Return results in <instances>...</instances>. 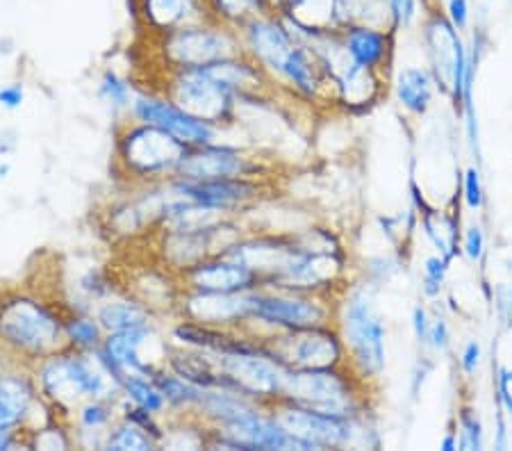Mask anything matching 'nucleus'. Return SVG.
I'll list each match as a JSON object with an SVG mask.
<instances>
[{
    "label": "nucleus",
    "mask_w": 512,
    "mask_h": 451,
    "mask_svg": "<svg viewBox=\"0 0 512 451\" xmlns=\"http://www.w3.org/2000/svg\"><path fill=\"white\" fill-rule=\"evenodd\" d=\"M424 347L433 354H447L453 347V331L449 319L444 315H435L431 319V328H428V338Z\"/></svg>",
    "instance_id": "58836bf2"
},
{
    "label": "nucleus",
    "mask_w": 512,
    "mask_h": 451,
    "mask_svg": "<svg viewBox=\"0 0 512 451\" xmlns=\"http://www.w3.org/2000/svg\"><path fill=\"white\" fill-rule=\"evenodd\" d=\"M435 369V360L433 356H419V360L415 363V367H412V374H410V385H408V392H410V399L412 401H419L421 392H424L428 379H431Z\"/></svg>",
    "instance_id": "79ce46f5"
},
{
    "label": "nucleus",
    "mask_w": 512,
    "mask_h": 451,
    "mask_svg": "<svg viewBox=\"0 0 512 451\" xmlns=\"http://www.w3.org/2000/svg\"><path fill=\"white\" fill-rule=\"evenodd\" d=\"M287 369H324L346 365L344 342L337 326L303 328V331H274L267 338H255Z\"/></svg>",
    "instance_id": "f8f14e48"
},
{
    "label": "nucleus",
    "mask_w": 512,
    "mask_h": 451,
    "mask_svg": "<svg viewBox=\"0 0 512 451\" xmlns=\"http://www.w3.org/2000/svg\"><path fill=\"white\" fill-rule=\"evenodd\" d=\"M64 319L44 301L16 297L0 308V338L30 358L44 360L69 347Z\"/></svg>",
    "instance_id": "0eeeda50"
},
{
    "label": "nucleus",
    "mask_w": 512,
    "mask_h": 451,
    "mask_svg": "<svg viewBox=\"0 0 512 451\" xmlns=\"http://www.w3.org/2000/svg\"><path fill=\"white\" fill-rule=\"evenodd\" d=\"M155 440L151 433L144 431L142 426L132 424L123 420V424L114 426V429L107 433V440H105V449H114V451H128V449H135V451H148L155 447Z\"/></svg>",
    "instance_id": "7c9ffc66"
},
{
    "label": "nucleus",
    "mask_w": 512,
    "mask_h": 451,
    "mask_svg": "<svg viewBox=\"0 0 512 451\" xmlns=\"http://www.w3.org/2000/svg\"><path fill=\"white\" fill-rule=\"evenodd\" d=\"M69 445H71V440L60 429V426H53V429H41L37 433V440H35V447H39V449H66Z\"/></svg>",
    "instance_id": "a18cd8bd"
},
{
    "label": "nucleus",
    "mask_w": 512,
    "mask_h": 451,
    "mask_svg": "<svg viewBox=\"0 0 512 451\" xmlns=\"http://www.w3.org/2000/svg\"><path fill=\"white\" fill-rule=\"evenodd\" d=\"M121 395L126 397L130 404L144 408L153 415H160L162 410L167 408V399H164L160 388L148 374H139V372L123 374Z\"/></svg>",
    "instance_id": "bb28decb"
},
{
    "label": "nucleus",
    "mask_w": 512,
    "mask_h": 451,
    "mask_svg": "<svg viewBox=\"0 0 512 451\" xmlns=\"http://www.w3.org/2000/svg\"><path fill=\"white\" fill-rule=\"evenodd\" d=\"M440 449H444V451L458 449V433H456V431H447V433H444V438L440 440Z\"/></svg>",
    "instance_id": "09e8293b"
},
{
    "label": "nucleus",
    "mask_w": 512,
    "mask_h": 451,
    "mask_svg": "<svg viewBox=\"0 0 512 451\" xmlns=\"http://www.w3.org/2000/svg\"><path fill=\"white\" fill-rule=\"evenodd\" d=\"M421 41L426 46L428 69L437 82V89L447 94L460 114L462 105L474 101V89H467L469 48L462 32L451 26L442 7L431 10L426 3L424 19H421Z\"/></svg>",
    "instance_id": "423d86ee"
},
{
    "label": "nucleus",
    "mask_w": 512,
    "mask_h": 451,
    "mask_svg": "<svg viewBox=\"0 0 512 451\" xmlns=\"http://www.w3.org/2000/svg\"><path fill=\"white\" fill-rule=\"evenodd\" d=\"M394 35L396 32L392 28H378L369 26V23H351V26L342 30V44L346 53L353 57V62L385 76L394 55Z\"/></svg>",
    "instance_id": "6ab92c4d"
},
{
    "label": "nucleus",
    "mask_w": 512,
    "mask_h": 451,
    "mask_svg": "<svg viewBox=\"0 0 512 451\" xmlns=\"http://www.w3.org/2000/svg\"><path fill=\"white\" fill-rule=\"evenodd\" d=\"M228 388L244 392L246 397L264 406L276 404L283 397L285 365L271 356L255 338H237L233 347L214 354Z\"/></svg>",
    "instance_id": "6e6552de"
},
{
    "label": "nucleus",
    "mask_w": 512,
    "mask_h": 451,
    "mask_svg": "<svg viewBox=\"0 0 512 451\" xmlns=\"http://www.w3.org/2000/svg\"><path fill=\"white\" fill-rule=\"evenodd\" d=\"M196 408L205 420L217 424V429H226L230 424L249 420V417L262 413L269 406H264L260 401L246 397L244 392L233 388H210L203 390Z\"/></svg>",
    "instance_id": "4be33fe9"
},
{
    "label": "nucleus",
    "mask_w": 512,
    "mask_h": 451,
    "mask_svg": "<svg viewBox=\"0 0 512 451\" xmlns=\"http://www.w3.org/2000/svg\"><path fill=\"white\" fill-rule=\"evenodd\" d=\"M271 410H274L278 422L285 426L289 436L301 442L303 449L381 447L376 422L371 420V410L355 417H344L305 408L285 399L271 404Z\"/></svg>",
    "instance_id": "20e7f679"
},
{
    "label": "nucleus",
    "mask_w": 512,
    "mask_h": 451,
    "mask_svg": "<svg viewBox=\"0 0 512 451\" xmlns=\"http://www.w3.org/2000/svg\"><path fill=\"white\" fill-rule=\"evenodd\" d=\"M437 82L428 67H406L396 73L394 78V96L396 103L412 117H426L433 108Z\"/></svg>",
    "instance_id": "b1692460"
},
{
    "label": "nucleus",
    "mask_w": 512,
    "mask_h": 451,
    "mask_svg": "<svg viewBox=\"0 0 512 451\" xmlns=\"http://www.w3.org/2000/svg\"><path fill=\"white\" fill-rule=\"evenodd\" d=\"M253 308V290L244 292H196L189 290L180 299V313L189 322L214 326V328H230L244 326L251 322Z\"/></svg>",
    "instance_id": "2eb2a0df"
},
{
    "label": "nucleus",
    "mask_w": 512,
    "mask_h": 451,
    "mask_svg": "<svg viewBox=\"0 0 512 451\" xmlns=\"http://www.w3.org/2000/svg\"><path fill=\"white\" fill-rule=\"evenodd\" d=\"M449 269L451 260L440 256V253L424 258V265H421V292H424L426 299H440L444 285H447Z\"/></svg>",
    "instance_id": "2f4dec72"
},
{
    "label": "nucleus",
    "mask_w": 512,
    "mask_h": 451,
    "mask_svg": "<svg viewBox=\"0 0 512 451\" xmlns=\"http://www.w3.org/2000/svg\"><path fill=\"white\" fill-rule=\"evenodd\" d=\"M205 7H208L212 21L233 30H239L255 16L274 12L269 0H205Z\"/></svg>",
    "instance_id": "a878e982"
},
{
    "label": "nucleus",
    "mask_w": 512,
    "mask_h": 451,
    "mask_svg": "<svg viewBox=\"0 0 512 451\" xmlns=\"http://www.w3.org/2000/svg\"><path fill=\"white\" fill-rule=\"evenodd\" d=\"M151 379L158 385L160 392L167 399V406L178 408H196L198 399L203 395V388L185 381L183 376H178L171 369H153Z\"/></svg>",
    "instance_id": "cd10ccee"
},
{
    "label": "nucleus",
    "mask_w": 512,
    "mask_h": 451,
    "mask_svg": "<svg viewBox=\"0 0 512 451\" xmlns=\"http://www.w3.org/2000/svg\"><path fill=\"white\" fill-rule=\"evenodd\" d=\"M508 417L503 415V410L497 408V422H494V447L497 449H506L510 433H508Z\"/></svg>",
    "instance_id": "de8ad7c7"
},
{
    "label": "nucleus",
    "mask_w": 512,
    "mask_h": 451,
    "mask_svg": "<svg viewBox=\"0 0 512 451\" xmlns=\"http://www.w3.org/2000/svg\"><path fill=\"white\" fill-rule=\"evenodd\" d=\"M415 210L419 217V226L424 231L426 240L433 244L435 253H440L447 260H456L462 256L460 249V237H462V226L460 217L456 212L447 210H435L431 205H426L424 199H419L415 194Z\"/></svg>",
    "instance_id": "5701e85b"
},
{
    "label": "nucleus",
    "mask_w": 512,
    "mask_h": 451,
    "mask_svg": "<svg viewBox=\"0 0 512 451\" xmlns=\"http://www.w3.org/2000/svg\"><path fill=\"white\" fill-rule=\"evenodd\" d=\"M66 342L80 351H96L103 344V326L92 317H71L64 324Z\"/></svg>",
    "instance_id": "c85d7f7f"
},
{
    "label": "nucleus",
    "mask_w": 512,
    "mask_h": 451,
    "mask_svg": "<svg viewBox=\"0 0 512 451\" xmlns=\"http://www.w3.org/2000/svg\"><path fill=\"white\" fill-rule=\"evenodd\" d=\"M178 108L208 123H226L233 117L239 96L224 82L212 78L201 67L180 69L169 82V96Z\"/></svg>",
    "instance_id": "ddd939ff"
},
{
    "label": "nucleus",
    "mask_w": 512,
    "mask_h": 451,
    "mask_svg": "<svg viewBox=\"0 0 512 451\" xmlns=\"http://www.w3.org/2000/svg\"><path fill=\"white\" fill-rule=\"evenodd\" d=\"M187 149L189 146L178 142L167 130L144 121L128 126L119 137V160L123 169L130 176L144 180L176 174Z\"/></svg>",
    "instance_id": "9b49d317"
},
{
    "label": "nucleus",
    "mask_w": 512,
    "mask_h": 451,
    "mask_svg": "<svg viewBox=\"0 0 512 451\" xmlns=\"http://www.w3.org/2000/svg\"><path fill=\"white\" fill-rule=\"evenodd\" d=\"M132 10L155 35L210 19L205 0H132Z\"/></svg>",
    "instance_id": "aec40b11"
},
{
    "label": "nucleus",
    "mask_w": 512,
    "mask_h": 451,
    "mask_svg": "<svg viewBox=\"0 0 512 451\" xmlns=\"http://www.w3.org/2000/svg\"><path fill=\"white\" fill-rule=\"evenodd\" d=\"M494 385V399H497V408L503 410V415L512 422V367L510 365H497L492 376Z\"/></svg>",
    "instance_id": "4c0bfd02"
},
{
    "label": "nucleus",
    "mask_w": 512,
    "mask_h": 451,
    "mask_svg": "<svg viewBox=\"0 0 512 451\" xmlns=\"http://www.w3.org/2000/svg\"><path fill=\"white\" fill-rule=\"evenodd\" d=\"M112 399H87L78 410V424L85 433H110V424L114 420Z\"/></svg>",
    "instance_id": "473e14b6"
},
{
    "label": "nucleus",
    "mask_w": 512,
    "mask_h": 451,
    "mask_svg": "<svg viewBox=\"0 0 512 451\" xmlns=\"http://www.w3.org/2000/svg\"><path fill=\"white\" fill-rule=\"evenodd\" d=\"M460 249L462 256L469 258L472 262H481L487 253V235L483 231L481 224H467L462 228V237H460Z\"/></svg>",
    "instance_id": "e433bc0d"
},
{
    "label": "nucleus",
    "mask_w": 512,
    "mask_h": 451,
    "mask_svg": "<svg viewBox=\"0 0 512 451\" xmlns=\"http://www.w3.org/2000/svg\"><path fill=\"white\" fill-rule=\"evenodd\" d=\"M173 196L180 199L208 205L230 212L242 205L258 201L262 194V185L258 178H217V180H183L173 178L167 185Z\"/></svg>",
    "instance_id": "f3484780"
},
{
    "label": "nucleus",
    "mask_w": 512,
    "mask_h": 451,
    "mask_svg": "<svg viewBox=\"0 0 512 451\" xmlns=\"http://www.w3.org/2000/svg\"><path fill=\"white\" fill-rule=\"evenodd\" d=\"M456 433L458 449H485V424L472 404L458 406Z\"/></svg>",
    "instance_id": "c756f323"
},
{
    "label": "nucleus",
    "mask_w": 512,
    "mask_h": 451,
    "mask_svg": "<svg viewBox=\"0 0 512 451\" xmlns=\"http://www.w3.org/2000/svg\"><path fill=\"white\" fill-rule=\"evenodd\" d=\"M258 162L233 146L208 144L187 149L180 160L176 178L183 180H217V178H258Z\"/></svg>",
    "instance_id": "dca6fc26"
},
{
    "label": "nucleus",
    "mask_w": 512,
    "mask_h": 451,
    "mask_svg": "<svg viewBox=\"0 0 512 451\" xmlns=\"http://www.w3.org/2000/svg\"><path fill=\"white\" fill-rule=\"evenodd\" d=\"M440 7L456 30L467 32L472 26V0H440Z\"/></svg>",
    "instance_id": "a19ab883"
},
{
    "label": "nucleus",
    "mask_w": 512,
    "mask_h": 451,
    "mask_svg": "<svg viewBox=\"0 0 512 451\" xmlns=\"http://www.w3.org/2000/svg\"><path fill=\"white\" fill-rule=\"evenodd\" d=\"M183 283H187V290L196 292H244L262 287L258 274L228 256L196 262L183 272Z\"/></svg>",
    "instance_id": "a211bd4d"
},
{
    "label": "nucleus",
    "mask_w": 512,
    "mask_h": 451,
    "mask_svg": "<svg viewBox=\"0 0 512 451\" xmlns=\"http://www.w3.org/2000/svg\"><path fill=\"white\" fill-rule=\"evenodd\" d=\"M460 196H462V203H465L472 212L483 210V205H485V187H483L481 167H478V164H469V167L462 171Z\"/></svg>",
    "instance_id": "72a5a7b5"
},
{
    "label": "nucleus",
    "mask_w": 512,
    "mask_h": 451,
    "mask_svg": "<svg viewBox=\"0 0 512 451\" xmlns=\"http://www.w3.org/2000/svg\"><path fill=\"white\" fill-rule=\"evenodd\" d=\"M237 32L244 53L292 94L319 101L330 87L315 53L287 28L278 12L255 16Z\"/></svg>",
    "instance_id": "f257e3e1"
},
{
    "label": "nucleus",
    "mask_w": 512,
    "mask_h": 451,
    "mask_svg": "<svg viewBox=\"0 0 512 451\" xmlns=\"http://www.w3.org/2000/svg\"><path fill=\"white\" fill-rule=\"evenodd\" d=\"M96 319L101 322L103 331L117 333L128 331V328L151 326V310L139 301H107L98 306Z\"/></svg>",
    "instance_id": "393cba45"
},
{
    "label": "nucleus",
    "mask_w": 512,
    "mask_h": 451,
    "mask_svg": "<svg viewBox=\"0 0 512 451\" xmlns=\"http://www.w3.org/2000/svg\"><path fill=\"white\" fill-rule=\"evenodd\" d=\"M337 317V297L326 294L255 287L251 322L274 331H303V328L333 326Z\"/></svg>",
    "instance_id": "1a4fd4ad"
},
{
    "label": "nucleus",
    "mask_w": 512,
    "mask_h": 451,
    "mask_svg": "<svg viewBox=\"0 0 512 451\" xmlns=\"http://www.w3.org/2000/svg\"><path fill=\"white\" fill-rule=\"evenodd\" d=\"M285 3H287V0H269L271 10H274V12H278V10H280V7H283Z\"/></svg>",
    "instance_id": "8fccbe9b"
},
{
    "label": "nucleus",
    "mask_w": 512,
    "mask_h": 451,
    "mask_svg": "<svg viewBox=\"0 0 512 451\" xmlns=\"http://www.w3.org/2000/svg\"><path fill=\"white\" fill-rule=\"evenodd\" d=\"M335 326L351 372L369 385L381 379L387 367V324L376 303V285H346L337 297Z\"/></svg>",
    "instance_id": "f03ea898"
},
{
    "label": "nucleus",
    "mask_w": 512,
    "mask_h": 451,
    "mask_svg": "<svg viewBox=\"0 0 512 451\" xmlns=\"http://www.w3.org/2000/svg\"><path fill=\"white\" fill-rule=\"evenodd\" d=\"M39 390L55 406L71 408L82 399H112V392H121V383L96 351L89 356L87 351L66 347L39 360Z\"/></svg>",
    "instance_id": "7ed1b4c3"
},
{
    "label": "nucleus",
    "mask_w": 512,
    "mask_h": 451,
    "mask_svg": "<svg viewBox=\"0 0 512 451\" xmlns=\"http://www.w3.org/2000/svg\"><path fill=\"white\" fill-rule=\"evenodd\" d=\"M160 48L173 71L205 67L244 53L239 32L212 19L160 35Z\"/></svg>",
    "instance_id": "9d476101"
},
{
    "label": "nucleus",
    "mask_w": 512,
    "mask_h": 451,
    "mask_svg": "<svg viewBox=\"0 0 512 451\" xmlns=\"http://www.w3.org/2000/svg\"><path fill=\"white\" fill-rule=\"evenodd\" d=\"M431 310H428L424 303H417L415 308H412V315H410V326H412V333H415V340L424 347L426 338H428V328H431Z\"/></svg>",
    "instance_id": "c03bdc74"
},
{
    "label": "nucleus",
    "mask_w": 512,
    "mask_h": 451,
    "mask_svg": "<svg viewBox=\"0 0 512 451\" xmlns=\"http://www.w3.org/2000/svg\"><path fill=\"white\" fill-rule=\"evenodd\" d=\"M278 14L299 35L340 32L349 26L340 0H287Z\"/></svg>",
    "instance_id": "412c9836"
},
{
    "label": "nucleus",
    "mask_w": 512,
    "mask_h": 451,
    "mask_svg": "<svg viewBox=\"0 0 512 451\" xmlns=\"http://www.w3.org/2000/svg\"><path fill=\"white\" fill-rule=\"evenodd\" d=\"M98 92L105 98L107 103L112 105V108L123 110V108H130L132 105V89L126 80L121 76H117L114 71H105L103 78H101V87H98Z\"/></svg>",
    "instance_id": "f704fd0d"
},
{
    "label": "nucleus",
    "mask_w": 512,
    "mask_h": 451,
    "mask_svg": "<svg viewBox=\"0 0 512 451\" xmlns=\"http://www.w3.org/2000/svg\"><path fill=\"white\" fill-rule=\"evenodd\" d=\"M483 344L478 340H469L465 342V347L460 349V356H458V367L460 372L467 376V379H472V376L481 369L483 365Z\"/></svg>",
    "instance_id": "37998d69"
},
{
    "label": "nucleus",
    "mask_w": 512,
    "mask_h": 451,
    "mask_svg": "<svg viewBox=\"0 0 512 451\" xmlns=\"http://www.w3.org/2000/svg\"><path fill=\"white\" fill-rule=\"evenodd\" d=\"M369 383L351 372V367L285 369V401L324 413L355 417L369 413Z\"/></svg>",
    "instance_id": "39448f33"
},
{
    "label": "nucleus",
    "mask_w": 512,
    "mask_h": 451,
    "mask_svg": "<svg viewBox=\"0 0 512 451\" xmlns=\"http://www.w3.org/2000/svg\"><path fill=\"white\" fill-rule=\"evenodd\" d=\"M387 5H390L394 32L415 26L419 16L424 14L421 10H426V0H387Z\"/></svg>",
    "instance_id": "c9c22d12"
},
{
    "label": "nucleus",
    "mask_w": 512,
    "mask_h": 451,
    "mask_svg": "<svg viewBox=\"0 0 512 451\" xmlns=\"http://www.w3.org/2000/svg\"><path fill=\"white\" fill-rule=\"evenodd\" d=\"M23 101H26V87H23L21 82H12V85L0 89V105H3V108L19 110Z\"/></svg>",
    "instance_id": "49530a36"
},
{
    "label": "nucleus",
    "mask_w": 512,
    "mask_h": 451,
    "mask_svg": "<svg viewBox=\"0 0 512 451\" xmlns=\"http://www.w3.org/2000/svg\"><path fill=\"white\" fill-rule=\"evenodd\" d=\"M132 117L144 123H153L162 130H167L178 142H183L189 149L194 146L217 144L219 128L214 123L196 119L192 114L178 108L171 98L153 96V94H137L132 98Z\"/></svg>",
    "instance_id": "4468645a"
},
{
    "label": "nucleus",
    "mask_w": 512,
    "mask_h": 451,
    "mask_svg": "<svg viewBox=\"0 0 512 451\" xmlns=\"http://www.w3.org/2000/svg\"><path fill=\"white\" fill-rule=\"evenodd\" d=\"M490 303L494 308V315L499 319V324L503 328H508V331H512V283L492 285Z\"/></svg>",
    "instance_id": "ea45409f"
}]
</instances>
